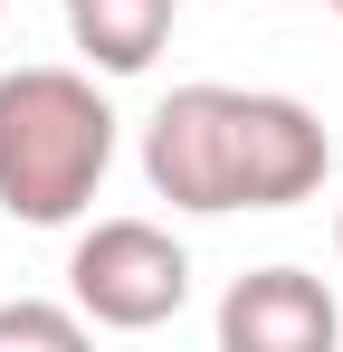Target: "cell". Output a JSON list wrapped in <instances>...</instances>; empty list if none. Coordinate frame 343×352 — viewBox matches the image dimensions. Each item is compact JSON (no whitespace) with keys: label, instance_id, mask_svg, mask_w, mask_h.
<instances>
[{"label":"cell","instance_id":"1","mask_svg":"<svg viewBox=\"0 0 343 352\" xmlns=\"http://www.w3.org/2000/svg\"><path fill=\"white\" fill-rule=\"evenodd\" d=\"M334 172V133L295 96L258 86H172L143 124V181L191 219L229 210H295Z\"/></svg>","mask_w":343,"mask_h":352},{"label":"cell","instance_id":"2","mask_svg":"<svg viewBox=\"0 0 343 352\" xmlns=\"http://www.w3.org/2000/svg\"><path fill=\"white\" fill-rule=\"evenodd\" d=\"M114 172V105L76 67L0 76V210L19 229H67Z\"/></svg>","mask_w":343,"mask_h":352},{"label":"cell","instance_id":"3","mask_svg":"<svg viewBox=\"0 0 343 352\" xmlns=\"http://www.w3.org/2000/svg\"><path fill=\"white\" fill-rule=\"evenodd\" d=\"M67 295L105 333H153L191 305V248L153 219H96L67 257Z\"/></svg>","mask_w":343,"mask_h":352},{"label":"cell","instance_id":"4","mask_svg":"<svg viewBox=\"0 0 343 352\" xmlns=\"http://www.w3.org/2000/svg\"><path fill=\"white\" fill-rule=\"evenodd\" d=\"M334 333H343V314L305 267H258L220 305V343L229 352H324Z\"/></svg>","mask_w":343,"mask_h":352},{"label":"cell","instance_id":"5","mask_svg":"<svg viewBox=\"0 0 343 352\" xmlns=\"http://www.w3.org/2000/svg\"><path fill=\"white\" fill-rule=\"evenodd\" d=\"M172 19H181V0H67V38L86 48L96 76H143L163 58Z\"/></svg>","mask_w":343,"mask_h":352},{"label":"cell","instance_id":"6","mask_svg":"<svg viewBox=\"0 0 343 352\" xmlns=\"http://www.w3.org/2000/svg\"><path fill=\"white\" fill-rule=\"evenodd\" d=\"M10 343L76 352V343H86V314H67V305H0V352H10Z\"/></svg>","mask_w":343,"mask_h":352},{"label":"cell","instance_id":"7","mask_svg":"<svg viewBox=\"0 0 343 352\" xmlns=\"http://www.w3.org/2000/svg\"><path fill=\"white\" fill-rule=\"evenodd\" d=\"M334 248H343V219H334Z\"/></svg>","mask_w":343,"mask_h":352},{"label":"cell","instance_id":"8","mask_svg":"<svg viewBox=\"0 0 343 352\" xmlns=\"http://www.w3.org/2000/svg\"><path fill=\"white\" fill-rule=\"evenodd\" d=\"M324 10H343V0H324Z\"/></svg>","mask_w":343,"mask_h":352}]
</instances>
